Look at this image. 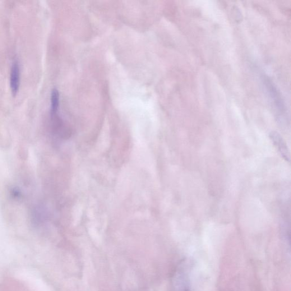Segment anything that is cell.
<instances>
[{
  "label": "cell",
  "instance_id": "3",
  "mask_svg": "<svg viewBox=\"0 0 291 291\" xmlns=\"http://www.w3.org/2000/svg\"><path fill=\"white\" fill-rule=\"evenodd\" d=\"M60 104V96L57 89H54L51 95V115L53 118L57 116Z\"/></svg>",
  "mask_w": 291,
  "mask_h": 291
},
{
  "label": "cell",
  "instance_id": "1",
  "mask_svg": "<svg viewBox=\"0 0 291 291\" xmlns=\"http://www.w3.org/2000/svg\"><path fill=\"white\" fill-rule=\"evenodd\" d=\"M20 85V66L18 60L12 63L11 71L10 86L12 95L15 96L19 91Z\"/></svg>",
  "mask_w": 291,
  "mask_h": 291
},
{
  "label": "cell",
  "instance_id": "2",
  "mask_svg": "<svg viewBox=\"0 0 291 291\" xmlns=\"http://www.w3.org/2000/svg\"><path fill=\"white\" fill-rule=\"evenodd\" d=\"M270 137L271 140L274 143V145L278 148L281 156L283 157L285 160L289 161L288 148L285 144L282 138L276 132H272Z\"/></svg>",
  "mask_w": 291,
  "mask_h": 291
}]
</instances>
